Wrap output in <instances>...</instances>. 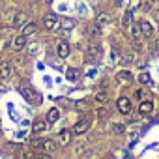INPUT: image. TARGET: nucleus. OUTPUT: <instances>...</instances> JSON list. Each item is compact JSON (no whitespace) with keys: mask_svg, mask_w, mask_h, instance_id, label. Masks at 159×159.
Listing matches in <instances>:
<instances>
[{"mask_svg":"<svg viewBox=\"0 0 159 159\" xmlns=\"http://www.w3.org/2000/svg\"><path fill=\"white\" fill-rule=\"evenodd\" d=\"M107 99H109V96H107V92H103V90H99V92L96 94V103H98V105H103V103H107Z\"/></svg>","mask_w":159,"mask_h":159,"instance_id":"obj_15","label":"nucleus"},{"mask_svg":"<svg viewBox=\"0 0 159 159\" xmlns=\"http://www.w3.org/2000/svg\"><path fill=\"white\" fill-rule=\"evenodd\" d=\"M153 17H155V21L159 23V10H155V11H153Z\"/></svg>","mask_w":159,"mask_h":159,"instance_id":"obj_32","label":"nucleus"},{"mask_svg":"<svg viewBox=\"0 0 159 159\" xmlns=\"http://www.w3.org/2000/svg\"><path fill=\"white\" fill-rule=\"evenodd\" d=\"M139 83H140V84H150V83H152V77H150L148 73H140V75H139Z\"/></svg>","mask_w":159,"mask_h":159,"instance_id":"obj_21","label":"nucleus"},{"mask_svg":"<svg viewBox=\"0 0 159 159\" xmlns=\"http://www.w3.org/2000/svg\"><path fill=\"white\" fill-rule=\"evenodd\" d=\"M58 118H60V109H51L49 114H47V122L52 124V122H56Z\"/></svg>","mask_w":159,"mask_h":159,"instance_id":"obj_14","label":"nucleus"},{"mask_svg":"<svg viewBox=\"0 0 159 159\" xmlns=\"http://www.w3.org/2000/svg\"><path fill=\"white\" fill-rule=\"evenodd\" d=\"M152 111H153V103H152V101H140V105H139V112H140V114L146 116V114H150Z\"/></svg>","mask_w":159,"mask_h":159,"instance_id":"obj_11","label":"nucleus"},{"mask_svg":"<svg viewBox=\"0 0 159 159\" xmlns=\"http://www.w3.org/2000/svg\"><path fill=\"white\" fill-rule=\"evenodd\" d=\"M84 150H86V144H81V146H77V153H84Z\"/></svg>","mask_w":159,"mask_h":159,"instance_id":"obj_30","label":"nucleus"},{"mask_svg":"<svg viewBox=\"0 0 159 159\" xmlns=\"http://www.w3.org/2000/svg\"><path fill=\"white\" fill-rule=\"evenodd\" d=\"M120 62H122V64H125V66H129V64H133V62H135V56H133V54H125V56H122V58H120Z\"/></svg>","mask_w":159,"mask_h":159,"instance_id":"obj_23","label":"nucleus"},{"mask_svg":"<svg viewBox=\"0 0 159 159\" xmlns=\"http://www.w3.org/2000/svg\"><path fill=\"white\" fill-rule=\"evenodd\" d=\"M118 79H122V81H131L133 75H131L129 71H120V73H118Z\"/></svg>","mask_w":159,"mask_h":159,"instance_id":"obj_25","label":"nucleus"},{"mask_svg":"<svg viewBox=\"0 0 159 159\" xmlns=\"http://www.w3.org/2000/svg\"><path fill=\"white\" fill-rule=\"evenodd\" d=\"M56 52H58V56H60V58H67V56H69V52H71L69 43H67V41H60V43L56 45Z\"/></svg>","mask_w":159,"mask_h":159,"instance_id":"obj_5","label":"nucleus"},{"mask_svg":"<svg viewBox=\"0 0 159 159\" xmlns=\"http://www.w3.org/2000/svg\"><path fill=\"white\" fill-rule=\"evenodd\" d=\"M58 17L54 15V13H47L45 17H43V26H45V30H54L56 26H58Z\"/></svg>","mask_w":159,"mask_h":159,"instance_id":"obj_2","label":"nucleus"},{"mask_svg":"<svg viewBox=\"0 0 159 159\" xmlns=\"http://www.w3.org/2000/svg\"><path fill=\"white\" fill-rule=\"evenodd\" d=\"M142 94H144L142 90H137V92H135V98H137V99H140V98H142Z\"/></svg>","mask_w":159,"mask_h":159,"instance_id":"obj_31","label":"nucleus"},{"mask_svg":"<svg viewBox=\"0 0 159 159\" xmlns=\"http://www.w3.org/2000/svg\"><path fill=\"white\" fill-rule=\"evenodd\" d=\"M131 21H133V10H127L125 15H124V19H122V25H124V26H129Z\"/></svg>","mask_w":159,"mask_h":159,"instance_id":"obj_17","label":"nucleus"},{"mask_svg":"<svg viewBox=\"0 0 159 159\" xmlns=\"http://www.w3.org/2000/svg\"><path fill=\"white\" fill-rule=\"evenodd\" d=\"M23 159H36V153L34 152H25L23 153Z\"/></svg>","mask_w":159,"mask_h":159,"instance_id":"obj_29","label":"nucleus"},{"mask_svg":"<svg viewBox=\"0 0 159 159\" xmlns=\"http://www.w3.org/2000/svg\"><path fill=\"white\" fill-rule=\"evenodd\" d=\"M11 73H13V67H11V64H10V62L0 64V77H2V79H10V77H11Z\"/></svg>","mask_w":159,"mask_h":159,"instance_id":"obj_6","label":"nucleus"},{"mask_svg":"<svg viewBox=\"0 0 159 159\" xmlns=\"http://www.w3.org/2000/svg\"><path fill=\"white\" fill-rule=\"evenodd\" d=\"M112 131H114V133H124V131H125V125H124V124H114V125H112Z\"/></svg>","mask_w":159,"mask_h":159,"instance_id":"obj_26","label":"nucleus"},{"mask_svg":"<svg viewBox=\"0 0 159 159\" xmlns=\"http://www.w3.org/2000/svg\"><path fill=\"white\" fill-rule=\"evenodd\" d=\"M36 32H38V25H36L34 21L23 25V36H32V34H36Z\"/></svg>","mask_w":159,"mask_h":159,"instance_id":"obj_9","label":"nucleus"},{"mask_svg":"<svg viewBox=\"0 0 159 159\" xmlns=\"http://www.w3.org/2000/svg\"><path fill=\"white\" fill-rule=\"evenodd\" d=\"M139 25H140V32H142V36H146V38L153 36V26H152L148 21H142V23H139Z\"/></svg>","mask_w":159,"mask_h":159,"instance_id":"obj_10","label":"nucleus"},{"mask_svg":"<svg viewBox=\"0 0 159 159\" xmlns=\"http://www.w3.org/2000/svg\"><path fill=\"white\" fill-rule=\"evenodd\" d=\"M71 135H73V131L71 129H62L60 133H58V146H67L69 142H71Z\"/></svg>","mask_w":159,"mask_h":159,"instance_id":"obj_3","label":"nucleus"},{"mask_svg":"<svg viewBox=\"0 0 159 159\" xmlns=\"http://www.w3.org/2000/svg\"><path fill=\"white\" fill-rule=\"evenodd\" d=\"M67 79H69V81H77V79H79V71L73 69V67H69L67 69Z\"/></svg>","mask_w":159,"mask_h":159,"instance_id":"obj_22","label":"nucleus"},{"mask_svg":"<svg viewBox=\"0 0 159 159\" xmlns=\"http://www.w3.org/2000/svg\"><path fill=\"white\" fill-rule=\"evenodd\" d=\"M107 23H109V15H107V13H99L98 19H96V25L103 26V25H107Z\"/></svg>","mask_w":159,"mask_h":159,"instance_id":"obj_20","label":"nucleus"},{"mask_svg":"<svg viewBox=\"0 0 159 159\" xmlns=\"http://www.w3.org/2000/svg\"><path fill=\"white\" fill-rule=\"evenodd\" d=\"M131 36H133V39H139V38L142 36V32H140V25H131Z\"/></svg>","mask_w":159,"mask_h":159,"instance_id":"obj_19","label":"nucleus"},{"mask_svg":"<svg viewBox=\"0 0 159 159\" xmlns=\"http://www.w3.org/2000/svg\"><path fill=\"white\" fill-rule=\"evenodd\" d=\"M36 159H52V157L47 152H39V153H36Z\"/></svg>","mask_w":159,"mask_h":159,"instance_id":"obj_27","label":"nucleus"},{"mask_svg":"<svg viewBox=\"0 0 159 159\" xmlns=\"http://www.w3.org/2000/svg\"><path fill=\"white\" fill-rule=\"evenodd\" d=\"M116 107H118V111H120L122 114H129V112H131V101H129L127 98H118Z\"/></svg>","mask_w":159,"mask_h":159,"instance_id":"obj_4","label":"nucleus"},{"mask_svg":"<svg viewBox=\"0 0 159 159\" xmlns=\"http://www.w3.org/2000/svg\"><path fill=\"white\" fill-rule=\"evenodd\" d=\"M60 26H62L64 30H71V28H75V21H73V19H62V21H60Z\"/></svg>","mask_w":159,"mask_h":159,"instance_id":"obj_16","label":"nucleus"},{"mask_svg":"<svg viewBox=\"0 0 159 159\" xmlns=\"http://www.w3.org/2000/svg\"><path fill=\"white\" fill-rule=\"evenodd\" d=\"M25 45H26V36H17V38H13V41H11V47L15 49V51H23L25 49Z\"/></svg>","mask_w":159,"mask_h":159,"instance_id":"obj_7","label":"nucleus"},{"mask_svg":"<svg viewBox=\"0 0 159 159\" xmlns=\"http://www.w3.org/2000/svg\"><path fill=\"white\" fill-rule=\"evenodd\" d=\"M56 146H58V144H56L54 140H51V139H43V140H41V150L47 152V153H52V152L56 150Z\"/></svg>","mask_w":159,"mask_h":159,"instance_id":"obj_8","label":"nucleus"},{"mask_svg":"<svg viewBox=\"0 0 159 159\" xmlns=\"http://www.w3.org/2000/svg\"><path fill=\"white\" fill-rule=\"evenodd\" d=\"M140 8H142V11H150L152 10V2H150V0H144Z\"/></svg>","mask_w":159,"mask_h":159,"instance_id":"obj_28","label":"nucleus"},{"mask_svg":"<svg viewBox=\"0 0 159 159\" xmlns=\"http://www.w3.org/2000/svg\"><path fill=\"white\" fill-rule=\"evenodd\" d=\"M45 129H47V122H45V120H36V122H34V125H32V131H34L36 135L43 133Z\"/></svg>","mask_w":159,"mask_h":159,"instance_id":"obj_12","label":"nucleus"},{"mask_svg":"<svg viewBox=\"0 0 159 159\" xmlns=\"http://www.w3.org/2000/svg\"><path fill=\"white\" fill-rule=\"evenodd\" d=\"M26 23V13L25 11H19V13H15V17H13V26H23Z\"/></svg>","mask_w":159,"mask_h":159,"instance_id":"obj_13","label":"nucleus"},{"mask_svg":"<svg viewBox=\"0 0 159 159\" xmlns=\"http://www.w3.org/2000/svg\"><path fill=\"white\" fill-rule=\"evenodd\" d=\"M28 146H30V148H36V150H38V148L41 150V140H39V139H30V140H28Z\"/></svg>","mask_w":159,"mask_h":159,"instance_id":"obj_24","label":"nucleus"},{"mask_svg":"<svg viewBox=\"0 0 159 159\" xmlns=\"http://www.w3.org/2000/svg\"><path fill=\"white\" fill-rule=\"evenodd\" d=\"M88 32H90V36H94V38H99V36H101V26H99V25H90Z\"/></svg>","mask_w":159,"mask_h":159,"instance_id":"obj_18","label":"nucleus"},{"mask_svg":"<svg viewBox=\"0 0 159 159\" xmlns=\"http://www.w3.org/2000/svg\"><path fill=\"white\" fill-rule=\"evenodd\" d=\"M90 124H92V122H90V118H86V116H84V118H81V120L75 124V129H73V131H75V135H84V133L90 129Z\"/></svg>","mask_w":159,"mask_h":159,"instance_id":"obj_1","label":"nucleus"}]
</instances>
